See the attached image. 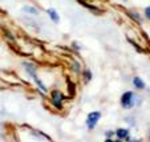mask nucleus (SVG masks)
Wrapping results in <instances>:
<instances>
[{"mask_svg": "<svg viewBox=\"0 0 150 142\" xmlns=\"http://www.w3.org/2000/svg\"><path fill=\"white\" fill-rule=\"evenodd\" d=\"M120 102H121V106L124 109H130L134 106V102H136V94L133 93L132 90H126L124 94L121 96V100H120Z\"/></svg>", "mask_w": 150, "mask_h": 142, "instance_id": "1", "label": "nucleus"}, {"mask_svg": "<svg viewBox=\"0 0 150 142\" xmlns=\"http://www.w3.org/2000/svg\"><path fill=\"white\" fill-rule=\"evenodd\" d=\"M101 118V113L100 112H91L86 117V126H88L89 130H93L94 126L97 125V122Z\"/></svg>", "mask_w": 150, "mask_h": 142, "instance_id": "2", "label": "nucleus"}, {"mask_svg": "<svg viewBox=\"0 0 150 142\" xmlns=\"http://www.w3.org/2000/svg\"><path fill=\"white\" fill-rule=\"evenodd\" d=\"M51 98H52V102H53V105L56 106L57 109H61L62 108V101H64V94L61 93V92L59 90H53L51 94Z\"/></svg>", "mask_w": 150, "mask_h": 142, "instance_id": "3", "label": "nucleus"}, {"mask_svg": "<svg viewBox=\"0 0 150 142\" xmlns=\"http://www.w3.org/2000/svg\"><path fill=\"white\" fill-rule=\"evenodd\" d=\"M133 85L136 89H138V90H144L145 88H146V84H145V81L141 78V77H134L133 78Z\"/></svg>", "mask_w": 150, "mask_h": 142, "instance_id": "4", "label": "nucleus"}, {"mask_svg": "<svg viewBox=\"0 0 150 142\" xmlns=\"http://www.w3.org/2000/svg\"><path fill=\"white\" fill-rule=\"evenodd\" d=\"M47 13H48L49 19H51L52 21H54V23H60V15L57 13V11L54 8H48L47 9Z\"/></svg>", "mask_w": 150, "mask_h": 142, "instance_id": "5", "label": "nucleus"}, {"mask_svg": "<svg viewBox=\"0 0 150 142\" xmlns=\"http://www.w3.org/2000/svg\"><path fill=\"white\" fill-rule=\"evenodd\" d=\"M116 136L118 139H122V141H124V139H126L127 137H129V130L125 128H118L116 130Z\"/></svg>", "mask_w": 150, "mask_h": 142, "instance_id": "6", "label": "nucleus"}, {"mask_svg": "<svg viewBox=\"0 0 150 142\" xmlns=\"http://www.w3.org/2000/svg\"><path fill=\"white\" fill-rule=\"evenodd\" d=\"M23 66L25 68V71L29 73V76L32 77V78H35L36 77V68H35L33 64L31 63H23Z\"/></svg>", "mask_w": 150, "mask_h": 142, "instance_id": "7", "label": "nucleus"}, {"mask_svg": "<svg viewBox=\"0 0 150 142\" xmlns=\"http://www.w3.org/2000/svg\"><path fill=\"white\" fill-rule=\"evenodd\" d=\"M23 11L29 15H39V9L32 6H23Z\"/></svg>", "mask_w": 150, "mask_h": 142, "instance_id": "8", "label": "nucleus"}, {"mask_svg": "<svg viewBox=\"0 0 150 142\" xmlns=\"http://www.w3.org/2000/svg\"><path fill=\"white\" fill-rule=\"evenodd\" d=\"M71 66H72V71H73V72H76L77 74H80V73H81V64H80L79 61H73Z\"/></svg>", "mask_w": 150, "mask_h": 142, "instance_id": "9", "label": "nucleus"}, {"mask_svg": "<svg viewBox=\"0 0 150 142\" xmlns=\"http://www.w3.org/2000/svg\"><path fill=\"white\" fill-rule=\"evenodd\" d=\"M92 80V72H91V69H85L84 71V81L85 83H89Z\"/></svg>", "mask_w": 150, "mask_h": 142, "instance_id": "10", "label": "nucleus"}, {"mask_svg": "<svg viewBox=\"0 0 150 142\" xmlns=\"http://www.w3.org/2000/svg\"><path fill=\"white\" fill-rule=\"evenodd\" d=\"M33 80H35V83H36V84H37V86H39V88H40V89H41V90H42V92H44V93H45V92H47V86H45V85H44V84H42V83H41V80H40V78H37V76H36V77H35V78H33Z\"/></svg>", "mask_w": 150, "mask_h": 142, "instance_id": "11", "label": "nucleus"}, {"mask_svg": "<svg viewBox=\"0 0 150 142\" xmlns=\"http://www.w3.org/2000/svg\"><path fill=\"white\" fill-rule=\"evenodd\" d=\"M129 13H130L132 15V17H133V19L134 20H136V21H137V23H141V21H142V19H141V16H139V15L138 13H136V12H129Z\"/></svg>", "mask_w": 150, "mask_h": 142, "instance_id": "12", "label": "nucleus"}, {"mask_svg": "<svg viewBox=\"0 0 150 142\" xmlns=\"http://www.w3.org/2000/svg\"><path fill=\"white\" fill-rule=\"evenodd\" d=\"M145 16H146L147 20H150V6L145 8Z\"/></svg>", "mask_w": 150, "mask_h": 142, "instance_id": "13", "label": "nucleus"}, {"mask_svg": "<svg viewBox=\"0 0 150 142\" xmlns=\"http://www.w3.org/2000/svg\"><path fill=\"white\" fill-rule=\"evenodd\" d=\"M105 134H106V137H108V138H110V137L113 136V134H116V131H114V133H113V131H106Z\"/></svg>", "mask_w": 150, "mask_h": 142, "instance_id": "14", "label": "nucleus"}, {"mask_svg": "<svg viewBox=\"0 0 150 142\" xmlns=\"http://www.w3.org/2000/svg\"><path fill=\"white\" fill-rule=\"evenodd\" d=\"M105 142H114V141H112V138H106L105 139Z\"/></svg>", "mask_w": 150, "mask_h": 142, "instance_id": "15", "label": "nucleus"}, {"mask_svg": "<svg viewBox=\"0 0 150 142\" xmlns=\"http://www.w3.org/2000/svg\"><path fill=\"white\" fill-rule=\"evenodd\" d=\"M114 142H122V139H117V141H114Z\"/></svg>", "mask_w": 150, "mask_h": 142, "instance_id": "16", "label": "nucleus"}]
</instances>
